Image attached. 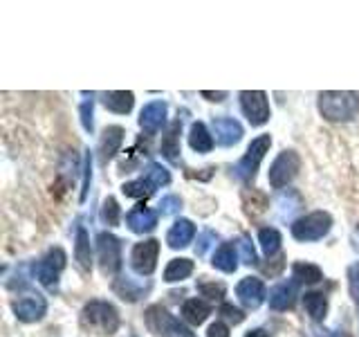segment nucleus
<instances>
[{"instance_id":"7ed1b4c3","label":"nucleus","mask_w":359,"mask_h":337,"mask_svg":"<svg viewBox=\"0 0 359 337\" xmlns=\"http://www.w3.org/2000/svg\"><path fill=\"white\" fill-rule=\"evenodd\" d=\"M149 331L160 337H196L184 324H180L175 317H171L162 306H151L144 315Z\"/></svg>"},{"instance_id":"58836bf2","label":"nucleus","mask_w":359,"mask_h":337,"mask_svg":"<svg viewBox=\"0 0 359 337\" xmlns=\"http://www.w3.org/2000/svg\"><path fill=\"white\" fill-rule=\"evenodd\" d=\"M213 239V234L211 232H207L205 236H202V243H200V247H196V252L198 254H205L207 252V247H209V241Z\"/></svg>"},{"instance_id":"b1692460","label":"nucleus","mask_w":359,"mask_h":337,"mask_svg":"<svg viewBox=\"0 0 359 337\" xmlns=\"http://www.w3.org/2000/svg\"><path fill=\"white\" fill-rule=\"evenodd\" d=\"M191 272H194V261H191V258H173L164 270V281L175 284V281L187 279Z\"/></svg>"},{"instance_id":"423d86ee","label":"nucleus","mask_w":359,"mask_h":337,"mask_svg":"<svg viewBox=\"0 0 359 337\" xmlns=\"http://www.w3.org/2000/svg\"><path fill=\"white\" fill-rule=\"evenodd\" d=\"M301 168V157L297 151H283L269 166V185L274 189H283L297 178Z\"/></svg>"},{"instance_id":"4be33fe9","label":"nucleus","mask_w":359,"mask_h":337,"mask_svg":"<svg viewBox=\"0 0 359 337\" xmlns=\"http://www.w3.org/2000/svg\"><path fill=\"white\" fill-rule=\"evenodd\" d=\"M180 128H182V124L173 121V126L168 128L166 135L162 138V155L171 162L180 160Z\"/></svg>"},{"instance_id":"ea45409f","label":"nucleus","mask_w":359,"mask_h":337,"mask_svg":"<svg viewBox=\"0 0 359 337\" xmlns=\"http://www.w3.org/2000/svg\"><path fill=\"white\" fill-rule=\"evenodd\" d=\"M202 97H207L211 101H222L224 97H227V93H209V90H202Z\"/></svg>"},{"instance_id":"c756f323","label":"nucleus","mask_w":359,"mask_h":337,"mask_svg":"<svg viewBox=\"0 0 359 337\" xmlns=\"http://www.w3.org/2000/svg\"><path fill=\"white\" fill-rule=\"evenodd\" d=\"M151 185L146 183V180H133V183H126L123 185V194L130 196V198H146L151 194Z\"/></svg>"},{"instance_id":"f8f14e48","label":"nucleus","mask_w":359,"mask_h":337,"mask_svg":"<svg viewBox=\"0 0 359 337\" xmlns=\"http://www.w3.org/2000/svg\"><path fill=\"white\" fill-rule=\"evenodd\" d=\"M14 315L25 324H32V322H39L45 310H48V303L41 295H29V297H20L14 301Z\"/></svg>"},{"instance_id":"6e6552de","label":"nucleus","mask_w":359,"mask_h":337,"mask_svg":"<svg viewBox=\"0 0 359 337\" xmlns=\"http://www.w3.org/2000/svg\"><path fill=\"white\" fill-rule=\"evenodd\" d=\"M241 108L252 126H263L269 119V101L263 90H243L241 93Z\"/></svg>"},{"instance_id":"5701e85b","label":"nucleus","mask_w":359,"mask_h":337,"mask_svg":"<svg viewBox=\"0 0 359 337\" xmlns=\"http://www.w3.org/2000/svg\"><path fill=\"white\" fill-rule=\"evenodd\" d=\"M209 312H211V308L202 299H189L182 306V317L194 326H200L205 322L209 317Z\"/></svg>"},{"instance_id":"20e7f679","label":"nucleus","mask_w":359,"mask_h":337,"mask_svg":"<svg viewBox=\"0 0 359 337\" xmlns=\"http://www.w3.org/2000/svg\"><path fill=\"white\" fill-rule=\"evenodd\" d=\"M332 227V218L330 213L325 211H312L308 213V216L299 218L294 225H292V236H294L297 241H319L323 239L325 234L330 232Z\"/></svg>"},{"instance_id":"39448f33","label":"nucleus","mask_w":359,"mask_h":337,"mask_svg":"<svg viewBox=\"0 0 359 337\" xmlns=\"http://www.w3.org/2000/svg\"><path fill=\"white\" fill-rule=\"evenodd\" d=\"M269 146H272V138H269V135H261V138L252 140V144L247 146V153L241 157V162L236 164V176L241 180H254V176L258 171V164L263 162Z\"/></svg>"},{"instance_id":"0eeeda50","label":"nucleus","mask_w":359,"mask_h":337,"mask_svg":"<svg viewBox=\"0 0 359 337\" xmlns=\"http://www.w3.org/2000/svg\"><path fill=\"white\" fill-rule=\"evenodd\" d=\"M97 254H99V267L104 275H115L121 267V243L117 236L101 232L97 236Z\"/></svg>"},{"instance_id":"393cba45","label":"nucleus","mask_w":359,"mask_h":337,"mask_svg":"<svg viewBox=\"0 0 359 337\" xmlns=\"http://www.w3.org/2000/svg\"><path fill=\"white\" fill-rule=\"evenodd\" d=\"M303 306H306L308 315L314 322H323L325 312H328V299H325L321 292H308L303 297Z\"/></svg>"},{"instance_id":"f03ea898","label":"nucleus","mask_w":359,"mask_h":337,"mask_svg":"<svg viewBox=\"0 0 359 337\" xmlns=\"http://www.w3.org/2000/svg\"><path fill=\"white\" fill-rule=\"evenodd\" d=\"M81 322L88 331H93L97 335H115L119 329V315L115 306L101 299L86 303L81 310Z\"/></svg>"},{"instance_id":"1a4fd4ad","label":"nucleus","mask_w":359,"mask_h":337,"mask_svg":"<svg viewBox=\"0 0 359 337\" xmlns=\"http://www.w3.org/2000/svg\"><path fill=\"white\" fill-rule=\"evenodd\" d=\"M63 267H65V252L61 250V247H54V250H50L36 263L34 272H36V279L41 281L43 286L54 288L56 281H59V275H61Z\"/></svg>"},{"instance_id":"f704fd0d","label":"nucleus","mask_w":359,"mask_h":337,"mask_svg":"<svg viewBox=\"0 0 359 337\" xmlns=\"http://www.w3.org/2000/svg\"><path fill=\"white\" fill-rule=\"evenodd\" d=\"M220 315H222V317H227L229 322H233V324H241V322L245 319L243 310H238L236 306H231V303H222V306H220Z\"/></svg>"},{"instance_id":"dca6fc26","label":"nucleus","mask_w":359,"mask_h":337,"mask_svg":"<svg viewBox=\"0 0 359 337\" xmlns=\"http://www.w3.org/2000/svg\"><path fill=\"white\" fill-rule=\"evenodd\" d=\"M297 281H285V284H278L272 292H269V308L272 310H287L292 308V303L297 299Z\"/></svg>"},{"instance_id":"c9c22d12","label":"nucleus","mask_w":359,"mask_h":337,"mask_svg":"<svg viewBox=\"0 0 359 337\" xmlns=\"http://www.w3.org/2000/svg\"><path fill=\"white\" fill-rule=\"evenodd\" d=\"M180 207H182V200H180L177 196H166V198H162V202H160L162 213H175Z\"/></svg>"},{"instance_id":"9d476101","label":"nucleus","mask_w":359,"mask_h":337,"mask_svg":"<svg viewBox=\"0 0 359 337\" xmlns=\"http://www.w3.org/2000/svg\"><path fill=\"white\" fill-rule=\"evenodd\" d=\"M157 254H160V243L155 239H149L144 243H137L133 247V267L137 275H153L155 272V265H157Z\"/></svg>"},{"instance_id":"e433bc0d","label":"nucleus","mask_w":359,"mask_h":337,"mask_svg":"<svg viewBox=\"0 0 359 337\" xmlns=\"http://www.w3.org/2000/svg\"><path fill=\"white\" fill-rule=\"evenodd\" d=\"M81 121L86 131H93V101H86L81 106Z\"/></svg>"},{"instance_id":"a19ab883","label":"nucleus","mask_w":359,"mask_h":337,"mask_svg":"<svg viewBox=\"0 0 359 337\" xmlns=\"http://www.w3.org/2000/svg\"><path fill=\"white\" fill-rule=\"evenodd\" d=\"M245 337H269V333L263 331V329H256V331H250Z\"/></svg>"},{"instance_id":"2eb2a0df","label":"nucleus","mask_w":359,"mask_h":337,"mask_svg":"<svg viewBox=\"0 0 359 337\" xmlns=\"http://www.w3.org/2000/svg\"><path fill=\"white\" fill-rule=\"evenodd\" d=\"M126 223H128V227H130L135 234H146V232L155 230V225H157V213H155L153 209H149V207L137 205L135 209L128 211Z\"/></svg>"},{"instance_id":"ddd939ff","label":"nucleus","mask_w":359,"mask_h":337,"mask_svg":"<svg viewBox=\"0 0 359 337\" xmlns=\"http://www.w3.org/2000/svg\"><path fill=\"white\" fill-rule=\"evenodd\" d=\"M213 135L220 146H231L236 142H241L243 138V126L231 117H216L213 119Z\"/></svg>"},{"instance_id":"f3484780","label":"nucleus","mask_w":359,"mask_h":337,"mask_svg":"<svg viewBox=\"0 0 359 337\" xmlns=\"http://www.w3.org/2000/svg\"><path fill=\"white\" fill-rule=\"evenodd\" d=\"M121 142H123V128L121 126H108L104 131V138H101V142H99V160H101V164H106L108 160L115 157Z\"/></svg>"},{"instance_id":"473e14b6","label":"nucleus","mask_w":359,"mask_h":337,"mask_svg":"<svg viewBox=\"0 0 359 337\" xmlns=\"http://www.w3.org/2000/svg\"><path fill=\"white\" fill-rule=\"evenodd\" d=\"M238 250H241L243 263H247V265H256V250H254V245L250 243V239H247V236H243V239L238 241Z\"/></svg>"},{"instance_id":"4c0bfd02","label":"nucleus","mask_w":359,"mask_h":337,"mask_svg":"<svg viewBox=\"0 0 359 337\" xmlns=\"http://www.w3.org/2000/svg\"><path fill=\"white\" fill-rule=\"evenodd\" d=\"M207 337H229V329H227V326H224L222 322H216V324H211V326H209Z\"/></svg>"},{"instance_id":"a211bd4d","label":"nucleus","mask_w":359,"mask_h":337,"mask_svg":"<svg viewBox=\"0 0 359 337\" xmlns=\"http://www.w3.org/2000/svg\"><path fill=\"white\" fill-rule=\"evenodd\" d=\"M194 236H196V225L182 218V220H177L171 230H168L166 234V243L173 247V250H177V247H187L191 241H194Z\"/></svg>"},{"instance_id":"79ce46f5","label":"nucleus","mask_w":359,"mask_h":337,"mask_svg":"<svg viewBox=\"0 0 359 337\" xmlns=\"http://www.w3.org/2000/svg\"><path fill=\"white\" fill-rule=\"evenodd\" d=\"M328 333V331H325ZM314 337H348L346 333H339V331H332V333H328V335H314Z\"/></svg>"},{"instance_id":"412c9836","label":"nucleus","mask_w":359,"mask_h":337,"mask_svg":"<svg viewBox=\"0 0 359 337\" xmlns=\"http://www.w3.org/2000/svg\"><path fill=\"white\" fill-rule=\"evenodd\" d=\"M189 144H191V149L198 151V153H209L213 149V138L209 135L207 126L202 121H198V124H194V126H191Z\"/></svg>"},{"instance_id":"aec40b11","label":"nucleus","mask_w":359,"mask_h":337,"mask_svg":"<svg viewBox=\"0 0 359 337\" xmlns=\"http://www.w3.org/2000/svg\"><path fill=\"white\" fill-rule=\"evenodd\" d=\"M104 104L108 110L117 112V115H126L130 112L133 104H135V95L133 93H126V90H115V93H108Z\"/></svg>"},{"instance_id":"2f4dec72","label":"nucleus","mask_w":359,"mask_h":337,"mask_svg":"<svg viewBox=\"0 0 359 337\" xmlns=\"http://www.w3.org/2000/svg\"><path fill=\"white\" fill-rule=\"evenodd\" d=\"M198 290L202 292V297H207V299H222L224 297V286L222 284H209V281H200Z\"/></svg>"},{"instance_id":"a878e982","label":"nucleus","mask_w":359,"mask_h":337,"mask_svg":"<svg viewBox=\"0 0 359 337\" xmlns=\"http://www.w3.org/2000/svg\"><path fill=\"white\" fill-rule=\"evenodd\" d=\"M74 256L79 265L83 270L93 267V254H90V239H88V232L83 227L76 230V241H74Z\"/></svg>"},{"instance_id":"6ab92c4d","label":"nucleus","mask_w":359,"mask_h":337,"mask_svg":"<svg viewBox=\"0 0 359 337\" xmlns=\"http://www.w3.org/2000/svg\"><path fill=\"white\" fill-rule=\"evenodd\" d=\"M213 267L222 270V272H236V267H238V254H236V247L231 243H222L216 254H213Z\"/></svg>"},{"instance_id":"f257e3e1","label":"nucleus","mask_w":359,"mask_h":337,"mask_svg":"<svg viewBox=\"0 0 359 337\" xmlns=\"http://www.w3.org/2000/svg\"><path fill=\"white\" fill-rule=\"evenodd\" d=\"M319 112L328 121H351L359 115V95L348 90H330L319 95Z\"/></svg>"},{"instance_id":"72a5a7b5","label":"nucleus","mask_w":359,"mask_h":337,"mask_svg":"<svg viewBox=\"0 0 359 337\" xmlns=\"http://www.w3.org/2000/svg\"><path fill=\"white\" fill-rule=\"evenodd\" d=\"M348 288H351V297L359 301V263L351 265V270H348Z\"/></svg>"},{"instance_id":"bb28decb","label":"nucleus","mask_w":359,"mask_h":337,"mask_svg":"<svg viewBox=\"0 0 359 337\" xmlns=\"http://www.w3.org/2000/svg\"><path fill=\"white\" fill-rule=\"evenodd\" d=\"M292 272H294L297 284H299V281H301V284H319V281L323 279V272H321L317 265L303 263V261L292 265Z\"/></svg>"},{"instance_id":"c85d7f7f","label":"nucleus","mask_w":359,"mask_h":337,"mask_svg":"<svg viewBox=\"0 0 359 337\" xmlns=\"http://www.w3.org/2000/svg\"><path fill=\"white\" fill-rule=\"evenodd\" d=\"M146 183H149L151 187H164V185L171 183V173H168L166 168L160 164H151L149 171H146Z\"/></svg>"},{"instance_id":"cd10ccee","label":"nucleus","mask_w":359,"mask_h":337,"mask_svg":"<svg viewBox=\"0 0 359 337\" xmlns=\"http://www.w3.org/2000/svg\"><path fill=\"white\" fill-rule=\"evenodd\" d=\"M258 241H261L263 252L267 256H272L278 252V247H280V234L274 227H263L261 232H258Z\"/></svg>"},{"instance_id":"9b49d317","label":"nucleus","mask_w":359,"mask_h":337,"mask_svg":"<svg viewBox=\"0 0 359 337\" xmlns=\"http://www.w3.org/2000/svg\"><path fill=\"white\" fill-rule=\"evenodd\" d=\"M236 295H238V299H241V303H243L245 308L256 310L265 301L267 292H265V284H263L261 279L245 277L241 284L236 286Z\"/></svg>"},{"instance_id":"7c9ffc66","label":"nucleus","mask_w":359,"mask_h":337,"mask_svg":"<svg viewBox=\"0 0 359 337\" xmlns=\"http://www.w3.org/2000/svg\"><path fill=\"white\" fill-rule=\"evenodd\" d=\"M101 218H104V223L110 225V227L119 225V205L115 198H106L104 209H101Z\"/></svg>"},{"instance_id":"4468645a","label":"nucleus","mask_w":359,"mask_h":337,"mask_svg":"<svg viewBox=\"0 0 359 337\" xmlns=\"http://www.w3.org/2000/svg\"><path fill=\"white\" fill-rule=\"evenodd\" d=\"M166 121V104L164 101H151L142 108V115H140V126L153 135L162 128V124Z\"/></svg>"}]
</instances>
